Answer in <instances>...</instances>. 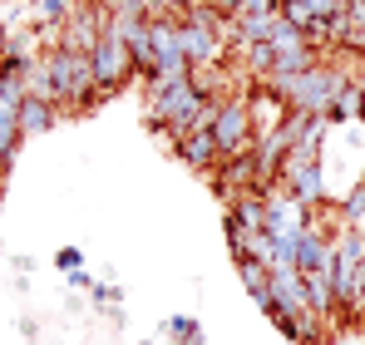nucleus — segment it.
I'll return each instance as SVG.
<instances>
[{
    "mask_svg": "<svg viewBox=\"0 0 365 345\" xmlns=\"http://www.w3.org/2000/svg\"><path fill=\"white\" fill-rule=\"evenodd\" d=\"M212 143H217L222 158H237V153H252V148H257V123H252V109H247V94H237V99H217Z\"/></svg>",
    "mask_w": 365,
    "mask_h": 345,
    "instance_id": "obj_1",
    "label": "nucleus"
},
{
    "mask_svg": "<svg viewBox=\"0 0 365 345\" xmlns=\"http://www.w3.org/2000/svg\"><path fill=\"white\" fill-rule=\"evenodd\" d=\"M89 64H94V84H99L104 99L119 89L128 74H138V69H133V55H128V45H123L119 35H109V30H104V40L89 50Z\"/></svg>",
    "mask_w": 365,
    "mask_h": 345,
    "instance_id": "obj_2",
    "label": "nucleus"
},
{
    "mask_svg": "<svg viewBox=\"0 0 365 345\" xmlns=\"http://www.w3.org/2000/svg\"><path fill=\"white\" fill-rule=\"evenodd\" d=\"M282 187L316 212V202H326V187H321V163H316V153H302V148H292V158L282 163Z\"/></svg>",
    "mask_w": 365,
    "mask_h": 345,
    "instance_id": "obj_3",
    "label": "nucleus"
},
{
    "mask_svg": "<svg viewBox=\"0 0 365 345\" xmlns=\"http://www.w3.org/2000/svg\"><path fill=\"white\" fill-rule=\"evenodd\" d=\"M178 158H182V163H192L197 172H212L217 163H222L212 133H182V138H178Z\"/></svg>",
    "mask_w": 365,
    "mask_h": 345,
    "instance_id": "obj_4",
    "label": "nucleus"
},
{
    "mask_svg": "<svg viewBox=\"0 0 365 345\" xmlns=\"http://www.w3.org/2000/svg\"><path fill=\"white\" fill-rule=\"evenodd\" d=\"M50 123H55V104L25 94V104H20V133H45Z\"/></svg>",
    "mask_w": 365,
    "mask_h": 345,
    "instance_id": "obj_5",
    "label": "nucleus"
},
{
    "mask_svg": "<svg viewBox=\"0 0 365 345\" xmlns=\"http://www.w3.org/2000/svg\"><path fill=\"white\" fill-rule=\"evenodd\" d=\"M30 15L35 25H64L74 15V0H30Z\"/></svg>",
    "mask_w": 365,
    "mask_h": 345,
    "instance_id": "obj_6",
    "label": "nucleus"
},
{
    "mask_svg": "<svg viewBox=\"0 0 365 345\" xmlns=\"http://www.w3.org/2000/svg\"><path fill=\"white\" fill-rule=\"evenodd\" d=\"M168 336H173V345H202L197 321H187V316H173V321H168Z\"/></svg>",
    "mask_w": 365,
    "mask_h": 345,
    "instance_id": "obj_7",
    "label": "nucleus"
},
{
    "mask_svg": "<svg viewBox=\"0 0 365 345\" xmlns=\"http://www.w3.org/2000/svg\"><path fill=\"white\" fill-rule=\"evenodd\" d=\"M55 262H60L64 272H79V267H84V262H79V252H74V247H64L60 257H55Z\"/></svg>",
    "mask_w": 365,
    "mask_h": 345,
    "instance_id": "obj_8",
    "label": "nucleus"
},
{
    "mask_svg": "<svg viewBox=\"0 0 365 345\" xmlns=\"http://www.w3.org/2000/svg\"><path fill=\"white\" fill-rule=\"evenodd\" d=\"M69 287H79V291H94V277L79 267V272H69Z\"/></svg>",
    "mask_w": 365,
    "mask_h": 345,
    "instance_id": "obj_9",
    "label": "nucleus"
},
{
    "mask_svg": "<svg viewBox=\"0 0 365 345\" xmlns=\"http://www.w3.org/2000/svg\"><path fill=\"white\" fill-rule=\"evenodd\" d=\"M356 89H361V99H365V69H361V79H356Z\"/></svg>",
    "mask_w": 365,
    "mask_h": 345,
    "instance_id": "obj_10",
    "label": "nucleus"
},
{
    "mask_svg": "<svg viewBox=\"0 0 365 345\" xmlns=\"http://www.w3.org/2000/svg\"><path fill=\"white\" fill-rule=\"evenodd\" d=\"M89 5H104V10H114V0H89Z\"/></svg>",
    "mask_w": 365,
    "mask_h": 345,
    "instance_id": "obj_11",
    "label": "nucleus"
},
{
    "mask_svg": "<svg viewBox=\"0 0 365 345\" xmlns=\"http://www.w3.org/2000/svg\"><path fill=\"white\" fill-rule=\"evenodd\" d=\"M361 187H365V177H361Z\"/></svg>",
    "mask_w": 365,
    "mask_h": 345,
    "instance_id": "obj_12",
    "label": "nucleus"
},
{
    "mask_svg": "<svg viewBox=\"0 0 365 345\" xmlns=\"http://www.w3.org/2000/svg\"><path fill=\"white\" fill-rule=\"evenodd\" d=\"M0 168H5V163H0Z\"/></svg>",
    "mask_w": 365,
    "mask_h": 345,
    "instance_id": "obj_13",
    "label": "nucleus"
}]
</instances>
